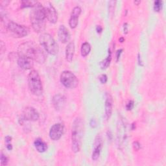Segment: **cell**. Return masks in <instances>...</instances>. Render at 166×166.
I'll list each match as a JSON object with an SVG mask.
<instances>
[{"label": "cell", "mask_w": 166, "mask_h": 166, "mask_svg": "<svg viewBox=\"0 0 166 166\" xmlns=\"http://www.w3.org/2000/svg\"><path fill=\"white\" fill-rule=\"evenodd\" d=\"M18 55L31 58L33 61L42 64L46 61V55L42 50L32 42H27L21 44L18 48Z\"/></svg>", "instance_id": "1"}, {"label": "cell", "mask_w": 166, "mask_h": 166, "mask_svg": "<svg viewBox=\"0 0 166 166\" xmlns=\"http://www.w3.org/2000/svg\"><path fill=\"white\" fill-rule=\"evenodd\" d=\"M31 23L34 31L37 33H42L46 29V13L44 6L37 2L33 7L31 12Z\"/></svg>", "instance_id": "2"}, {"label": "cell", "mask_w": 166, "mask_h": 166, "mask_svg": "<svg viewBox=\"0 0 166 166\" xmlns=\"http://www.w3.org/2000/svg\"><path fill=\"white\" fill-rule=\"evenodd\" d=\"M84 123L81 118H77L72 125L71 148L74 153L79 152L81 148L83 136Z\"/></svg>", "instance_id": "3"}, {"label": "cell", "mask_w": 166, "mask_h": 166, "mask_svg": "<svg viewBox=\"0 0 166 166\" xmlns=\"http://www.w3.org/2000/svg\"><path fill=\"white\" fill-rule=\"evenodd\" d=\"M39 42L40 45L48 53L55 55L59 52V46L50 34L47 33H42L39 37Z\"/></svg>", "instance_id": "4"}, {"label": "cell", "mask_w": 166, "mask_h": 166, "mask_svg": "<svg viewBox=\"0 0 166 166\" xmlns=\"http://www.w3.org/2000/svg\"><path fill=\"white\" fill-rule=\"evenodd\" d=\"M28 86L31 92L35 96H40L43 93V86L40 77L36 70L31 71L28 75Z\"/></svg>", "instance_id": "5"}, {"label": "cell", "mask_w": 166, "mask_h": 166, "mask_svg": "<svg viewBox=\"0 0 166 166\" xmlns=\"http://www.w3.org/2000/svg\"><path fill=\"white\" fill-rule=\"evenodd\" d=\"M60 80L65 87L69 89H74L76 88L79 84V81L77 77L70 71H62L61 74Z\"/></svg>", "instance_id": "6"}, {"label": "cell", "mask_w": 166, "mask_h": 166, "mask_svg": "<svg viewBox=\"0 0 166 166\" xmlns=\"http://www.w3.org/2000/svg\"><path fill=\"white\" fill-rule=\"evenodd\" d=\"M8 30L16 37L21 38L26 37L29 33V29L25 25H20L14 21H10L7 25Z\"/></svg>", "instance_id": "7"}, {"label": "cell", "mask_w": 166, "mask_h": 166, "mask_svg": "<svg viewBox=\"0 0 166 166\" xmlns=\"http://www.w3.org/2000/svg\"><path fill=\"white\" fill-rule=\"evenodd\" d=\"M125 123L123 119H119L118 123V133H117V141L118 146L121 147L123 146L124 142L127 139V131Z\"/></svg>", "instance_id": "8"}, {"label": "cell", "mask_w": 166, "mask_h": 166, "mask_svg": "<svg viewBox=\"0 0 166 166\" xmlns=\"http://www.w3.org/2000/svg\"><path fill=\"white\" fill-rule=\"evenodd\" d=\"M64 127L62 123H55L54 124L49 131V137L52 140L57 141L59 140L64 134Z\"/></svg>", "instance_id": "9"}, {"label": "cell", "mask_w": 166, "mask_h": 166, "mask_svg": "<svg viewBox=\"0 0 166 166\" xmlns=\"http://www.w3.org/2000/svg\"><path fill=\"white\" fill-rule=\"evenodd\" d=\"M44 7L46 18L48 20L49 22L55 24L58 20V14L55 7L50 2H47Z\"/></svg>", "instance_id": "10"}, {"label": "cell", "mask_w": 166, "mask_h": 166, "mask_svg": "<svg viewBox=\"0 0 166 166\" xmlns=\"http://www.w3.org/2000/svg\"><path fill=\"white\" fill-rule=\"evenodd\" d=\"M40 118V115L33 107L28 106L24 110L22 113V119L27 121H37Z\"/></svg>", "instance_id": "11"}, {"label": "cell", "mask_w": 166, "mask_h": 166, "mask_svg": "<svg viewBox=\"0 0 166 166\" xmlns=\"http://www.w3.org/2000/svg\"><path fill=\"white\" fill-rule=\"evenodd\" d=\"M103 148V140L101 136L98 135L96 136V138L93 143V150L92 156V158L93 161H96L99 158L101 152Z\"/></svg>", "instance_id": "12"}, {"label": "cell", "mask_w": 166, "mask_h": 166, "mask_svg": "<svg viewBox=\"0 0 166 166\" xmlns=\"http://www.w3.org/2000/svg\"><path fill=\"white\" fill-rule=\"evenodd\" d=\"M81 13V9L80 7L76 6L73 9L71 13L70 18L69 20V25L71 29H75L79 22V17Z\"/></svg>", "instance_id": "13"}, {"label": "cell", "mask_w": 166, "mask_h": 166, "mask_svg": "<svg viewBox=\"0 0 166 166\" xmlns=\"http://www.w3.org/2000/svg\"><path fill=\"white\" fill-rule=\"evenodd\" d=\"M17 63L20 68L25 70H29L33 66V60L29 57L23 55H18Z\"/></svg>", "instance_id": "14"}, {"label": "cell", "mask_w": 166, "mask_h": 166, "mask_svg": "<svg viewBox=\"0 0 166 166\" xmlns=\"http://www.w3.org/2000/svg\"><path fill=\"white\" fill-rule=\"evenodd\" d=\"M105 106V118L106 120H108L111 116L113 108V99L110 93H106Z\"/></svg>", "instance_id": "15"}, {"label": "cell", "mask_w": 166, "mask_h": 166, "mask_svg": "<svg viewBox=\"0 0 166 166\" xmlns=\"http://www.w3.org/2000/svg\"><path fill=\"white\" fill-rule=\"evenodd\" d=\"M52 102L55 109L56 110H61L64 109L65 105H66V99L63 95L56 94L53 96Z\"/></svg>", "instance_id": "16"}, {"label": "cell", "mask_w": 166, "mask_h": 166, "mask_svg": "<svg viewBox=\"0 0 166 166\" xmlns=\"http://www.w3.org/2000/svg\"><path fill=\"white\" fill-rule=\"evenodd\" d=\"M58 36H59V40L63 44H66V43L68 42L71 38V35L68 29L64 25H61L59 27Z\"/></svg>", "instance_id": "17"}, {"label": "cell", "mask_w": 166, "mask_h": 166, "mask_svg": "<svg viewBox=\"0 0 166 166\" xmlns=\"http://www.w3.org/2000/svg\"><path fill=\"white\" fill-rule=\"evenodd\" d=\"M75 46L74 42H70L66 48V59L68 62H71L73 60V58L75 54Z\"/></svg>", "instance_id": "18"}, {"label": "cell", "mask_w": 166, "mask_h": 166, "mask_svg": "<svg viewBox=\"0 0 166 166\" xmlns=\"http://www.w3.org/2000/svg\"><path fill=\"white\" fill-rule=\"evenodd\" d=\"M34 146L38 152L41 153L46 152V150L47 149V143L41 138L36 139L34 141Z\"/></svg>", "instance_id": "19"}, {"label": "cell", "mask_w": 166, "mask_h": 166, "mask_svg": "<svg viewBox=\"0 0 166 166\" xmlns=\"http://www.w3.org/2000/svg\"><path fill=\"white\" fill-rule=\"evenodd\" d=\"M111 60H112L111 52H110V49H109V55H108V56L105 59L102 61L99 64V66H100L102 70L106 69L108 67L110 66Z\"/></svg>", "instance_id": "20"}, {"label": "cell", "mask_w": 166, "mask_h": 166, "mask_svg": "<svg viewBox=\"0 0 166 166\" xmlns=\"http://www.w3.org/2000/svg\"><path fill=\"white\" fill-rule=\"evenodd\" d=\"M91 51V46L88 42H84L81 46V53L83 57L87 56Z\"/></svg>", "instance_id": "21"}, {"label": "cell", "mask_w": 166, "mask_h": 166, "mask_svg": "<svg viewBox=\"0 0 166 166\" xmlns=\"http://www.w3.org/2000/svg\"><path fill=\"white\" fill-rule=\"evenodd\" d=\"M37 2L36 1H27V0H24V1H21V8H27V7H33L34 5L37 3Z\"/></svg>", "instance_id": "22"}, {"label": "cell", "mask_w": 166, "mask_h": 166, "mask_svg": "<svg viewBox=\"0 0 166 166\" xmlns=\"http://www.w3.org/2000/svg\"><path fill=\"white\" fill-rule=\"evenodd\" d=\"M162 7V2L156 0L154 2V10L156 12H160Z\"/></svg>", "instance_id": "23"}, {"label": "cell", "mask_w": 166, "mask_h": 166, "mask_svg": "<svg viewBox=\"0 0 166 166\" xmlns=\"http://www.w3.org/2000/svg\"><path fill=\"white\" fill-rule=\"evenodd\" d=\"M8 162H9L8 158L2 153H1V165H7V164H8Z\"/></svg>", "instance_id": "24"}, {"label": "cell", "mask_w": 166, "mask_h": 166, "mask_svg": "<svg viewBox=\"0 0 166 166\" xmlns=\"http://www.w3.org/2000/svg\"><path fill=\"white\" fill-rule=\"evenodd\" d=\"M115 2L114 1V3H113V5H112V1H110L109 2V12H110V14L111 16H112L114 14V9H115Z\"/></svg>", "instance_id": "25"}, {"label": "cell", "mask_w": 166, "mask_h": 166, "mask_svg": "<svg viewBox=\"0 0 166 166\" xmlns=\"http://www.w3.org/2000/svg\"><path fill=\"white\" fill-rule=\"evenodd\" d=\"M134 105V103L133 101H132V100L129 101L128 102V103L126 105L127 110H131L133 109Z\"/></svg>", "instance_id": "26"}, {"label": "cell", "mask_w": 166, "mask_h": 166, "mask_svg": "<svg viewBox=\"0 0 166 166\" xmlns=\"http://www.w3.org/2000/svg\"><path fill=\"white\" fill-rule=\"evenodd\" d=\"M107 80H108V77H107L106 75L102 74V75H100L99 81L102 84H105L107 82Z\"/></svg>", "instance_id": "27"}, {"label": "cell", "mask_w": 166, "mask_h": 166, "mask_svg": "<svg viewBox=\"0 0 166 166\" xmlns=\"http://www.w3.org/2000/svg\"><path fill=\"white\" fill-rule=\"evenodd\" d=\"M132 146L136 150H138L140 149V144L138 141H134L132 143Z\"/></svg>", "instance_id": "28"}, {"label": "cell", "mask_w": 166, "mask_h": 166, "mask_svg": "<svg viewBox=\"0 0 166 166\" xmlns=\"http://www.w3.org/2000/svg\"><path fill=\"white\" fill-rule=\"evenodd\" d=\"M5 140L6 144L11 143V142L12 141V137H11L10 136H7L5 138Z\"/></svg>", "instance_id": "29"}, {"label": "cell", "mask_w": 166, "mask_h": 166, "mask_svg": "<svg viewBox=\"0 0 166 166\" xmlns=\"http://www.w3.org/2000/svg\"><path fill=\"white\" fill-rule=\"evenodd\" d=\"M122 52H123V49H118V51H117V52H116V58H117L116 61H119V58H120V55H121Z\"/></svg>", "instance_id": "30"}, {"label": "cell", "mask_w": 166, "mask_h": 166, "mask_svg": "<svg viewBox=\"0 0 166 166\" xmlns=\"http://www.w3.org/2000/svg\"><path fill=\"white\" fill-rule=\"evenodd\" d=\"M90 125L92 127H96V125H97V123H96V121L95 119H92L90 121Z\"/></svg>", "instance_id": "31"}, {"label": "cell", "mask_w": 166, "mask_h": 166, "mask_svg": "<svg viewBox=\"0 0 166 166\" xmlns=\"http://www.w3.org/2000/svg\"><path fill=\"white\" fill-rule=\"evenodd\" d=\"M96 31L98 33H101L103 31V28L101 26H100V25H97V27H96Z\"/></svg>", "instance_id": "32"}, {"label": "cell", "mask_w": 166, "mask_h": 166, "mask_svg": "<svg viewBox=\"0 0 166 166\" xmlns=\"http://www.w3.org/2000/svg\"><path fill=\"white\" fill-rule=\"evenodd\" d=\"M6 147H7V149H8L9 150H11L12 149V146L11 143H8V144H7Z\"/></svg>", "instance_id": "33"}, {"label": "cell", "mask_w": 166, "mask_h": 166, "mask_svg": "<svg viewBox=\"0 0 166 166\" xmlns=\"http://www.w3.org/2000/svg\"><path fill=\"white\" fill-rule=\"evenodd\" d=\"M9 3V2H8V1H3V2H1V5H2V7H3V6H6V5H7V4H8Z\"/></svg>", "instance_id": "34"}, {"label": "cell", "mask_w": 166, "mask_h": 166, "mask_svg": "<svg viewBox=\"0 0 166 166\" xmlns=\"http://www.w3.org/2000/svg\"><path fill=\"white\" fill-rule=\"evenodd\" d=\"M138 63H139V65H140V66H143L142 61H141V56H140V54H138Z\"/></svg>", "instance_id": "35"}, {"label": "cell", "mask_w": 166, "mask_h": 166, "mask_svg": "<svg viewBox=\"0 0 166 166\" xmlns=\"http://www.w3.org/2000/svg\"><path fill=\"white\" fill-rule=\"evenodd\" d=\"M124 33H127V32H128V29H127V23H125V24H124Z\"/></svg>", "instance_id": "36"}, {"label": "cell", "mask_w": 166, "mask_h": 166, "mask_svg": "<svg viewBox=\"0 0 166 166\" xmlns=\"http://www.w3.org/2000/svg\"><path fill=\"white\" fill-rule=\"evenodd\" d=\"M5 44H4V43L3 42V41H1V52H2V53H3V47H5Z\"/></svg>", "instance_id": "37"}, {"label": "cell", "mask_w": 166, "mask_h": 166, "mask_svg": "<svg viewBox=\"0 0 166 166\" xmlns=\"http://www.w3.org/2000/svg\"><path fill=\"white\" fill-rule=\"evenodd\" d=\"M124 40H125V39H124V38H123V37H121L119 39V41L120 42H124Z\"/></svg>", "instance_id": "38"}, {"label": "cell", "mask_w": 166, "mask_h": 166, "mask_svg": "<svg viewBox=\"0 0 166 166\" xmlns=\"http://www.w3.org/2000/svg\"><path fill=\"white\" fill-rule=\"evenodd\" d=\"M141 3V2H140V1H138V2H136V1H135V2H134V3H135V4H136V5H138V4H139V3Z\"/></svg>", "instance_id": "39"}]
</instances>
